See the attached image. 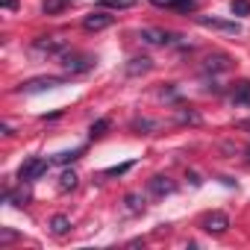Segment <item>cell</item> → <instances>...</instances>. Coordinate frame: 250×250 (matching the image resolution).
Returning <instances> with one entry per match:
<instances>
[{
    "mask_svg": "<svg viewBox=\"0 0 250 250\" xmlns=\"http://www.w3.org/2000/svg\"><path fill=\"white\" fill-rule=\"evenodd\" d=\"M33 50L36 53H47V56H62V53H68V42L62 36H39L33 42Z\"/></svg>",
    "mask_w": 250,
    "mask_h": 250,
    "instance_id": "cell-1",
    "label": "cell"
},
{
    "mask_svg": "<svg viewBox=\"0 0 250 250\" xmlns=\"http://www.w3.org/2000/svg\"><path fill=\"white\" fill-rule=\"evenodd\" d=\"M47 168H50V162H47V159H42V156H33V159H27V162L21 165V171H18V180H21V183H33V180L44 177V174H47Z\"/></svg>",
    "mask_w": 250,
    "mask_h": 250,
    "instance_id": "cell-2",
    "label": "cell"
},
{
    "mask_svg": "<svg viewBox=\"0 0 250 250\" xmlns=\"http://www.w3.org/2000/svg\"><path fill=\"white\" fill-rule=\"evenodd\" d=\"M62 65L71 74H83V71H91L97 65V59L88 56V53H62Z\"/></svg>",
    "mask_w": 250,
    "mask_h": 250,
    "instance_id": "cell-3",
    "label": "cell"
},
{
    "mask_svg": "<svg viewBox=\"0 0 250 250\" xmlns=\"http://www.w3.org/2000/svg\"><path fill=\"white\" fill-rule=\"evenodd\" d=\"M59 85H65V77H36V80L21 83V88H18V91H24V94H39V91L59 88Z\"/></svg>",
    "mask_w": 250,
    "mask_h": 250,
    "instance_id": "cell-4",
    "label": "cell"
},
{
    "mask_svg": "<svg viewBox=\"0 0 250 250\" xmlns=\"http://www.w3.org/2000/svg\"><path fill=\"white\" fill-rule=\"evenodd\" d=\"M197 24H200V27H206V30H218V33H227V36H238V33H241V24H238V21H224V18L197 15Z\"/></svg>",
    "mask_w": 250,
    "mask_h": 250,
    "instance_id": "cell-5",
    "label": "cell"
},
{
    "mask_svg": "<svg viewBox=\"0 0 250 250\" xmlns=\"http://www.w3.org/2000/svg\"><path fill=\"white\" fill-rule=\"evenodd\" d=\"M227 227H229V218L224 212H206L200 218V229L209 235H221V232H227Z\"/></svg>",
    "mask_w": 250,
    "mask_h": 250,
    "instance_id": "cell-6",
    "label": "cell"
},
{
    "mask_svg": "<svg viewBox=\"0 0 250 250\" xmlns=\"http://www.w3.org/2000/svg\"><path fill=\"white\" fill-rule=\"evenodd\" d=\"M115 24V15H109V12H103V9H94V12H88L85 18H83V27L88 30V33H100V30H106V27H112Z\"/></svg>",
    "mask_w": 250,
    "mask_h": 250,
    "instance_id": "cell-7",
    "label": "cell"
},
{
    "mask_svg": "<svg viewBox=\"0 0 250 250\" xmlns=\"http://www.w3.org/2000/svg\"><path fill=\"white\" fill-rule=\"evenodd\" d=\"M139 36H142L147 44H159V47H165V44H177V39H180V36L165 33V30H156V27H145V30H139Z\"/></svg>",
    "mask_w": 250,
    "mask_h": 250,
    "instance_id": "cell-8",
    "label": "cell"
},
{
    "mask_svg": "<svg viewBox=\"0 0 250 250\" xmlns=\"http://www.w3.org/2000/svg\"><path fill=\"white\" fill-rule=\"evenodd\" d=\"M150 191H153L156 197H165V194H174V191H177V183H174L171 177H162V174H159V177L150 180Z\"/></svg>",
    "mask_w": 250,
    "mask_h": 250,
    "instance_id": "cell-9",
    "label": "cell"
},
{
    "mask_svg": "<svg viewBox=\"0 0 250 250\" xmlns=\"http://www.w3.org/2000/svg\"><path fill=\"white\" fill-rule=\"evenodd\" d=\"M153 68V62L147 59V56H133L130 62H127V74L130 77H139V74H147Z\"/></svg>",
    "mask_w": 250,
    "mask_h": 250,
    "instance_id": "cell-10",
    "label": "cell"
},
{
    "mask_svg": "<svg viewBox=\"0 0 250 250\" xmlns=\"http://www.w3.org/2000/svg\"><path fill=\"white\" fill-rule=\"evenodd\" d=\"M206 71H212V74H218V71H229L232 68V59L229 56H224V53H215V56H209L206 59V65H203Z\"/></svg>",
    "mask_w": 250,
    "mask_h": 250,
    "instance_id": "cell-11",
    "label": "cell"
},
{
    "mask_svg": "<svg viewBox=\"0 0 250 250\" xmlns=\"http://www.w3.org/2000/svg\"><path fill=\"white\" fill-rule=\"evenodd\" d=\"M68 229H71V218H68V215H53V218H50V232H53V235L62 238V235H68Z\"/></svg>",
    "mask_w": 250,
    "mask_h": 250,
    "instance_id": "cell-12",
    "label": "cell"
},
{
    "mask_svg": "<svg viewBox=\"0 0 250 250\" xmlns=\"http://www.w3.org/2000/svg\"><path fill=\"white\" fill-rule=\"evenodd\" d=\"M71 6V0H44L42 3V12L44 15H59L62 9H68Z\"/></svg>",
    "mask_w": 250,
    "mask_h": 250,
    "instance_id": "cell-13",
    "label": "cell"
},
{
    "mask_svg": "<svg viewBox=\"0 0 250 250\" xmlns=\"http://www.w3.org/2000/svg\"><path fill=\"white\" fill-rule=\"evenodd\" d=\"M232 100H235V103L250 100V83H247V80H238V83H235V88H232Z\"/></svg>",
    "mask_w": 250,
    "mask_h": 250,
    "instance_id": "cell-14",
    "label": "cell"
},
{
    "mask_svg": "<svg viewBox=\"0 0 250 250\" xmlns=\"http://www.w3.org/2000/svg\"><path fill=\"white\" fill-rule=\"evenodd\" d=\"M139 0H100V9H133Z\"/></svg>",
    "mask_w": 250,
    "mask_h": 250,
    "instance_id": "cell-15",
    "label": "cell"
},
{
    "mask_svg": "<svg viewBox=\"0 0 250 250\" xmlns=\"http://www.w3.org/2000/svg\"><path fill=\"white\" fill-rule=\"evenodd\" d=\"M83 150H85V147H74V150H65V153H56V156H53V162H62V165H68V162H74V159H80V156H83Z\"/></svg>",
    "mask_w": 250,
    "mask_h": 250,
    "instance_id": "cell-16",
    "label": "cell"
},
{
    "mask_svg": "<svg viewBox=\"0 0 250 250\" xmlns=\"http://www.w3.org/2000/svg\"><path fill=\"white\" fill-rule=\"evenodd\" d=\"M77 180H80V177H77L74 171H65V174L59 177V191H71V188H77Z\"/></svg>",
    "mask_w": 250,
    "mask_h": 250,
    "instance_id": "cell-17",
    "label": "cell"
},
{
    "mask_svg": "<svg viewBox=\"0 0 250 250\" xmlns=\"http://www.w3.org/2000/svg\"><path fill=\"white\" fill-rule=\"evenodd\" d=\"M127 212H145V197L142 194H127Z\"/></svg>",
    "mask_w": 250,
    "mask_h": 250,
    "instance_id": "cell-18",
    "label": "cell"
},
{
    "mask_svg": "<svg viewBox=\"0 0 250 250\" xmlns=\"http://www.w3.org/2000/svg\"><path fill=\"white\" fill-rule=\"evenodd\" d=\"M106 130H109V118H100V121H94V124H91V139H100V136H106Z\"/></svg>",
    "mask_w": 250,
    "mask_h": 250,
    "instance_id": "cell-19",
    "label": "cell"
},
{
    "mask_svg": "<svg viewBox=\"0 0 250 250\" xmlns=\"http://www.w3.org/2000/svg\"><path fill=\"white\" fill-rule=\"evenodd\" d=\"M171 9H174V12H194V9H197V0H177Z\"/></svg>",
    "mask_w": 250,
    "mask_h": 250,
    "instance_id": "cell-20",
    "label": "cell"
},
{
    "mask_svg": "<svg viewBox=\"0 0 250 250\" xmlns=\"http://www.w3.org/2000/svg\"><path fill=\"white\" fill-rule=\"evenodd\" d=\"M133 168V162H124V165H115V168H106L103 171V177H121V174H127Z\"/></svg>",
    "mask_w": 250,
    "mask_h": 250,
    "instance_id": "cell-21",
    "label": "cell"
},
{
    "mask_svg": "<svg viewBox=\"0 0 250 250\" xmlns=\"http://www.w3.org/2000/svg\"><path fill=\"white\" fill-rule=\"evenodd\" d=\"M232 15H247L250 12V0H232Z\"/></svg>",
    "mask_w": 250,
    "mask_h": 250,
    "instance_id": "cell-22",
    "label": "cell"
},
{
    "mask_svg": "<svg viewBox=\"0 0 250 250\" xmlns=\"http://www.w3.org/2000/svg\"><path fill=\"white\" fill-rule=\"evenodd\" d=\"M15 238H18V232H15V229H9V227L0 229V244H9V241H15Z\"/></svg>",
    "mask_w": 250,
    "mask_h": 250,
    "instance_id": "cell-23",
    "label": "cell"
},
{
    "mask_svg": "<svg viewBox=\"0 0 250 250\" xmlns=\"http://www.w3.org/2000/svg\"><path fill=\"white\" fill-rule=\"evenodd\" d=\"M133 127H136V130H153V127H156V124H153V121H136V124H133Z\"/></svg>",
    "mask_w": 250,
    "mask_h": 250,
    "instance_id": "cell-24",
    "label": "cell"
},
{
    "mask_svg": "<svg viewBox=\"0 0 250 250\" xmlns=\"http://www.w3.org/2000/svg\"><path fill=\"white\" fill-rule=\"evenodd\" d=\"M150 3H153V6H168V9H171L177 0H150Z\"/></svg>",
    "mask_w": 250,
    "mask_h": 250,
    "instance_id": "cell-25",
    "label": "cell"
},
{
    "mask_svg": "<svg viewBox=\"0 0 250 250\" xmlns=\"http://www.w3.org/2000/svg\"><path fill=\"white\" fill-rule=\"evenodd\" d=\"M0 6H3V9H15L18 0H0Z\"/></svg>",
    "mask_w": 250,
    "mask_h": 250,
    "instance_id": "cell-26",
    "label": "cell"
},
{
    "mask_svg": "<svg viewBox=\"0 0 250 250\" xmlns=\"http://www.w3.org/2000/svg\"><path fill=\"white\" fill-rule=\"evenodd\" d=\"M235 127H238V130H250V121H238Z\"/></svg>",
    "mask_w": 250,
    "mask_h": 250,
    "instance_id": "cell-27",
    "label": "cell"
},
{
    "mask_svg": "<svg viewBox=\"0 0 250 250\" xmlns=\"http://www.w3.org/2000/svg\"><path fill=\"white\" fill-rule=\"evenodd\" d=\"M247 159H250V147H247Z\"/></svg>",
    "mask_w": 250,
    "mask_h": 250,
    "instance_id": "cell-28",
    "label": "cell"
}]
</instances>
